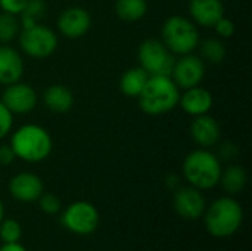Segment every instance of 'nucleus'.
<instances>
[{
  "label": "nucleus",
  "mask_w": 252,
  "mask_h": 251,
  "mask_svg": "<svg viewBox=\"0 0 252 251\" xmlns=\"http://www.w3.org/2000/svg\"><path fill=\"white\" fill-rule=\"evenodd\" d=\"M182 90L170 75H149L137 96L140 109L148 115H164L176 109Z\"/></svg>",
  "instance_id": "1"
},
{
  "label": "nucleus",
  "mask_w": 252,
  "mask_h": 251,
  "mask_svg": "<svg viewBox=\"0 0 252 251\" xmlns=\"http://www.w3.org/2000/svg\"><path fill=\"white\" fill-rule=\"evenodd\" d=\"M221 170V163L217 154L205 148L190 151L185 157L182 166L183 178L186 182L199 191L216 188L220 182Z\"/></svg>",
  "instance_id": "2"
},
{
  "label": "nucleus",
  "mask_w": 252,
  "mask_h": 251,
  "mask_svg": "<svg viewBox=\"0 0 252 251\" xmlns=\"http://www.w3.org/2000/svg\"><path fill=\"white\" fill-rule=\"evenodd\" d=\"M16 158L27 163H41L52 154L53 141L50 133L38 124H24L18 127L9 143Z\"/></svg>",
  "instance_id": "3"
},
{
  "label": "nucleus",
  "mask_w": 252,
  "mask_h": 251,
  "mask_svg": "<svg viewBox=\"0 0 252 251\" xmlns=\"http://www.w3.org/2000/svg\"><path fill=\"white\" fill-rule=\"evenodd\" d=\"M205 228L216 238H227L238 232L244 222V209L232 197L216 200L205 212Z\"/></svg>",
  "instance_id": "4"
},
{
  "label": "nucleus",
  "mask_w": 252,
  "mask_h": 251,
  "mask_svg": "<svg viewBox=\"0 0 252 251\" xmlns=\"http://www.w3.org/2000/svg\"><path fill=\"white\" fill-rule=\"evenodd\" d=\"M161 41L176 56L193 53L199 44V31L196 24L186 16L173 15L167 18L161 28Z\"/></svg>",
  "instance_id": "5"
},
{
  "label": "nucleus",
  "mask_w": 252,
  "mask_h": 251,
  "mask_svg": "<svg viewBox=\"0 0 252 251\" xmlns=\"http://www.w3.org/2000/svg\"><path fill=\"white\" fill-rule=\"evenodd\" d=\"M139 67H142L149 75H170L176 55H173L165 44L158 38H146L137 49Z\"/></svg>",
  "instance_id": "6"
},
{
  "label": "nucleus",
  "mask_w": 252,
  "mask_h": 251,
  "mask_svg": "<svg viewBox=\"0 0 252 251\" xmlns=\"http://www.w3.org/2000/svg\"><path fill=\"white\" fill-rule=\"evenodd\" d=\"M18 41L22 52L35 59H44L53 55L59 43L56 33L41 22L22 28L18 36Z\"/></svg>",
  "instance_id": "7"
},
{
  "label": "nucleus",
  "mask_w": 252,
  "mask_h": 251,
  "mask_svg": "<svg viewBox=\"0 0 252 251\" xmlns=\"http://www.w3.org/2000/svg\"><path fill=\"white\" fill-rule=\"evenodd\" d=\"M61 223L75 235H90L99 226V212L92 203L75 201L63 210Z\"/></svg>",
  "instance_id": "8"
},
{
  "label": "nucleus",
  "mask_w": 252,
  "mask_h": 251,
  "mask_svg": "<svg viewBox=\"0 0 252 251\" xmlns=\"http://www.w3.org/2000/svg\"><path fill=\"white\" fill-rule=\"evenodd\" d=\"M207 65L201 56L188 53L176 58L170 77L180 90H186L199 86L205 78Z\"/></svg>",
  "instance_id": "9"
},
{
  "label": "nucleus",
  "mask_w": 252,
  "mask_h": 251,
  "mask_svg": "<svg viewBox=\"0 0 252 251\" xmlns=\"http://www.w3.org/2000/svg\"><path fill=\"white\" fill-rule=\"evenodd\" d=\"M0 101L13 115H24L34 111L38 102V95L32 86L19 80L13 84L4 86Z\"/></svg>",
  "instance_id": "10"
},
{
  "label": "nucleus",
  "mask_w": 252,
  "mask_h": 251,
  "mask_svg": "<svg viewBox=\"0 0 252 251\" xmlns=\"http://www.w3.org/2000/svg\"><path fill=\"white\" fill-rule=\"evenodd\" d=\"M59 33L68 40H77L86 36L92 27L90 12L80 6H71L62 10L56 21Z\"/></svg>",
  "instance_id": "11"
},
{
  "label": "nucleus",
  "mask_w": 252,
  "mask_h": 251,
  "mask_svg": "<svg viewBox=\"0 0 252 251\" xmlns=\"http://www.w3.org/2000/svg\"><path fill=\"white\" fill-rule=\"evenodd\" d=\"M207 209L202 191L193 186H180L174 192V210L186 220H196L204 216Z\"/></svg>",
  "instance_id": "12"
},
{
  "label": "nucleus",
  "mask_w": 252,
  "mask_h": 251,
  "mask_svg": "<svg viewBox=\"0 0 252 251\" xmlns=\"http://www.w3.org/2000/svg\"><path fill=\"white\" fill-rule=\"evenodd\" d=\"M10 195L21 203H34L44 192V185L40 176L31 172H21L9 182Z\"/></svg>",
  "instance_id": "13"
},
{
  "label": "nucleus",
  "mask_w": 252,
  "mask_h": 251,
  "mask_svg": "<svg viewBox=\"0 0 252 251\" xmlns=\"http://www.w3.org/2000/svg\"><path fill=\"white\" fill-rule=\"evenodd\" d=\"M189 133L192 141L199 148L210 149L219 143L221 136V127L214 117H211L210 114H204L193 117V121L189 127Z\"/></svg>",
  "instance_id": "14"
},
{
  "label": "nucleus",
  "mask_w": 252,
  "mask_h": 251,
  "mask_svg": "<svg viewBox=\"0 0 252 251\" xmlns=\"http://www.w3.org/2000/svg\"><path fill=\"white\" fill-rule=\"evenodd\" d=\"M179 105L188 115L198 117V115L210 114L214 105V98L210 90H207L199 84L183 90V93H180Z\"/></svg>",
  "instance_id": "15"
},
{
  "label": "nucleus",
  "mask_w": 252,
  "mask_h": 251,
  "mask_svg": "<svg viewBox=\"0 0 252 251\" xmlns=\"http://www.w3.org/2000/svg\"><path fill=\"white\" fill-rule=\"evenodd\" d=\"M188 10L190 19L204 28H213L224 16V4L221 0H189Z\"/></svg>",
  "instance_id": "16"
},
{
  "label": "nucleus",
  "mask_w": 252,
  "mask_h": 251,
  "mask_svg": "<svg viewBox=\"0 0 252 251\" xmlns=\"http://www.w3.org/2000/svg\"><path fill=\"white\" fill-rule=\"evenodd\" d=\"M24 74V59L10 44L0 43V84L9 86L21 80Z\"/></svg>",
  "instance_id": "17"
},
{
  "label": "nucleus",
  "mask_w": 252,
  "mask_h": 251,
  "mask_svg": "<svg viewBox=\"0 0 252 251\" xmlns=\"http://www.w3.org/2000/svg\"><path fill=\"white\" fill-rule=\"evenodd\" d=\"M74 93L62 84H52L43 93L44 107L55 114H66L74 107Z\"/></svg>",
  "instance_id": "18"
},
{
  "label": "nucleus",
  "mask_w": 252,
  "mask_h": 251,
  "mask_svg": "<svg viewBox=\"0 0 252 251\" xmlns=\"http://www.w3.org/2000/svg\"><path fill=\"white\" fill-rule=\"evenodd\" d=\"M149 74L142 67H131L128 68L120 78V90L127 98H136L143 90Z\"/></svg>",
  "instance_id": "19"
},
{
  "label": "nucleus",
  "mask_w": 252,
  "mask_h": 251,
  "mask_svg": "<svg viewBox=\"0 0 252 251\" xmlns=\"http://www.w3.org/2000/svg\"><path fill=\"white\" fill-rule=\"evenodd\" d=\"M247 182H248L247 170L242 166L233 164L221 170L219 183L229 195H236L244 191V188L247 186Z\"/></svg>",
  "instance_id": "20"
},
{
  "label": "nucleus",
  "mask_w": 252,
  "mask_h": 251,
  "mask_svg": "<svg viewBox=\"0 0 252 251\" xmlns=\"http://www.w3.org/2000/svg\"><path fill=\"white\" fill-rule=\"evenodd\" d=\"M115 13L124 22H137L148 13L146 0H117Z\"/></svg>",
  "instance_id": "21"
},
{
  "label": "nucleus",
  "mask_w": 252,
  "mask_h": 251,
  "mask_svg": "<svg viewBox=\"0 0 252 251\" xmlns=\"http://www.w3.org/2000/svg\"><path fill=\"white\" fill-rule=\"evenodd\" d=\"M198 47H199V56L202 58L205 64L208 62V64L217 65L226 59L227 49L221 38H217V37L207 38L204 41H199Z\"/></svg>",
  "instance_id": "22"
},
{
  "label": "nucleus",
  "mask_w": 252,
  "mask_h": 251,
  "mask_svg": "<svg viewBox=\"0 0 252 251\" xmlns=\"http://www.w3.org/2000/svg\"><path fill=\"white\" fill-rule=\"evenodd\" d=\"M46 10H47V6L44 0H28L24 10L18 15L19 22H21V30L40 24V21L46 15Z\"/></svg>",
  "instance_id": "23"
},
{
  "label": "nucleus",
  "mask_w": 252,
  "mask_h": 251,
  "mask_svg": "<svg viewBox=\"0 0 252 251\" xmlns=\"http://www.w3.org/2000/svg\"><path fill=\"white\" fill-rule=\"evenodd\" d=\"M21 33V22L16 15L1 12L0 13V43L9 44L18 38Z\"/></svg>",
  "instance_id": "24"
},
{
  "label": "nucleus",
  "mask_w": 252,
  "mask_h": 251,
  "mask_svg": "<svg viewBox=\"0 0 252 251\" xmlns=\"http://www.w3.org/2000/svg\"><path fill=\"white\" fill-rule=\"evenodd\" d=\"M22 237V228L15 219H3L0 222V240L3 244L19 243Z\"/></svg>",
  "instance_id": "25"
},
{
  "label": "nucleus",
  "mask_w": 252,
  "mask_h": 251,
  "mask_svg": "<svg viewBox=\"0 0 252 251\" xmlns=\"http://www.w3.org/2000/svg\"><path fill=\"white\" fill-rule=\"evenodd\" d=\"M37 201H38L40 210L46 215H56L62 209V203H61L59 197L55 194H44L43 192Z\"/></svg>",
  "instance_id": "26"
},
{
  "label": "nucleus",
  "mask_w": 252,
  "mask_h": 251,
  "mask_svg": "<svg viewBox=\"0 0 252 251\" xmlns=\"http://www.w3.org/2000/svg\"><path fill=\"white\" fill-rule=\"evenodd\" d=\"M13 127V114L0 101V141L9 136Z\"/></svg>",
  "instance_id": "27"
},
{
  "label": "nucleus",
  "mask_w": 252,
  "mask_h": 251,
  "mask_svg": "<svg viewBox=\"0 0 252 251\" xmlns=\"http://www.w3.org/2000/svg\"><path fill=\"white\" fill-rule=\"evenodd\" d=\"M213 28H214L216 34H217L220 38H230V37H233V34H235V31H236L235 22H233L232 19L226 18V16L220 18V19L216 22V25H214Z\"/></svg>",
  "instance_id": "28"
},
{
  "label": "nucleus",
  "mask_w": 252,
  "mask_h": 251,
  "mask_svg": "<svg viewBox=\"0 0 252 251\" xmlns=\"http://www.w3.org/2000/svg\"><path fill=\"white\" fill-rule=\"evenodd\" d=\"M28 0H0V9L1 12H6V13H12V15H19L25 4H27Z\"/></svg>",
  "instance_id": "29"
},
{
  "label": "nucleus",
  "mask_w": 252,
  "mask_h": 251,
  "mask_svg": "<svg viewBox=\"0 0 252 251\" xmlns=\"http://www.w3.org/2000/svg\"><path fill=\"white\" fill-rule=\"evenodd\" d=\"M238 146L233 143V142H224V143H221L220 145V148H219V158H221V160H226V161H229V160H233L235 157H238Z\"/></svg>",
  "instance_id": "30"
},
{
  "label": "nucleus",
  "mask_w": 252,
  "mask_h": 251,
  "mask_svg": "<svg viewBox=\"0 0 252 251\" xmlns=\"http://www.w3.org/2000/svg\"><path fill=\"white\" fill-rule=\"evenodd\" d=\"M16 160V155L10 145H0V166H10Z\"/></svg>",
  "instance_id": "31"
},
{
  "label": "nucleus",
  "mask_w": 252,
  "mask_h": 251,
  "mask_svg": "<svg viewBox=\"0 0 252 251\" xmlns=\"http://www.w3.org/2000/svg\"><path fill=\"white\" fill-rule=\"evenodd\" d=\"M165 186L168 188V189H177V188H180V176H177V175H170V176H167L165 178Z\"/></svg>",
  "instance_id": "32"
},
{
  "label": "nucleus",
  "mask_w": 252,
  "mask_h": 251,
  "mask_svg": "<svg viewBox=\"0 0 252 251\" xmlns=\"http://www.w3.org/2000/svg\"><path fill=\"white\" fill-rule=\"evenodd\" d=\"M0 251H27L24 246H21L19 243H9V244H3L0 247Z\"/></svg>",
  "instance_id": "33"
},
{
  "label": "nucleus",
  "mask_w": 252,
  "mask_h": 251,
  "mask_svg": "<svg viewBox=\"0 0 252 251\" xmlns=\"http://www.w3.org/2000/svg\"><path fill=\"white\" fill-rule=\"evenodd\" d=\"M4 219V206H3V201L0 200V222Z\"/></svg>",
  "instance_id": "34"
}]
</instances>
